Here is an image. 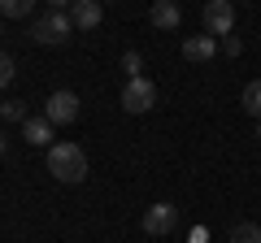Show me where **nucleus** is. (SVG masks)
<instances>
[{"mask_svg":"<svg viewBox=\"0 0 261 243\" xmlns=\"http://www.w3.org/2000/svg\"><path fill=\"white\" fill-rule=\"evenodd\" d=\"M48 174L57 178V183H83L87 178V152L79 148V143H53L48 148Z\"/></svg>","mask_w":261,"mask_h":243,"instance_id":"1","label":"nucleus"},{"mask_svg":"<svg viewBox=\"0 0 261 243\" xmlns=\"http://www.w3.org/2000/svg\"><path fill=\"white\" fill-rule=\"evenodd\" d=\"M70 35H74L70 9H44L35 22H31V39H35V44H48V48H57V44H65Z\"/></svg>","mask_w":261,"mask_h":243,"instance_id":"2","label":"nucleus"},{"mask_svg":"<svg viewBox=\"0 0 261 243\" xmlns=\"http://www.w3.org/2000/svg\"><path fill=\"white\" fill-rule=\"evenodd\" d=\"M79 113H83V104H79L74 92H53L44 100V117L53 126H70V122H79Z\"/></svg>","mask_w":261,"mask_h":243,"instance_id":"3","label":"nucleus"},{"mask_svg":"<svg viewBox=\"0 0 261 243\" xmlns=\"http://www.w3.org/2000/svg\"><path fill=\"white\" fill-rule=\"evenodd\" d=\"M122 109H126V113H148V109H157V87H152L148 78H130V83L122 87Z\"/></svg>","mask_w":261,"mask_h":243,"instance_id":"4","label":"nucleus"},{"mask_svg":"<svg viewBox=\"0 0 261 243\" xmlns=\"http://www.w3.org/2000/svg\"><path fill=\"white\" fill-rule=\"evenodd\" d=\"M235 26V9H231V0H209L205 5V35H231Z\"/></svg>","mask_w":261,"mask_h":243,"instance_id":"5","label":"nucleus"},{"mask_svg":"<svg viewBox=\"0 0 261 243\" xmlns=\"http://www.w3.org/2000/svg\"><path fill=\"white\" fill-rule=\"evenodd\" d=\"M174 226H178V208L170 204V200H161V204H152L148 213H144V230L157 234V239H161V234H170Z\"/></svg>","mask_w":261,"mask_h":243,"instance_id":"6","label":"nucleus"},{"mask_svg":"<svg viewBox=\"0 0 261 243\" xmlns=\"http://www.w3.org/2000/svg\"><path fill=\"white\" fill-rule=\"evenodd\" d=\"M148 22L157 31H178V26H183V9H178L174 0H157V5L148 9Z\"/></svg>","mask_w":261,"mask_h":243,"instance_id":"7","label":"nucleus"},{"mask_svg":"<svg viewBox=\"0 0 261 243\" xmlns=\"http://www.w3.org/2000/svg\"><path fill=\"white\" fill-rule=\"evenodd\" d=\"M100 18H105V9L96 5V0H74V5H70V22H74L79 31H96Z\"/></svg>","mask_w":261,"mask_h":243,"instance_id":"8","label":"nucleus"},{"mask_svg":"<svg viewBox=\"0 0 261 243\" xmlns=\"http://www.w3.org/2000/svg\"><path fill=\"white\" fill-rule=\"evenodd\" d=\"M53 131H57V126H53L48 117H27V126H22V139L35 143V148H53V143H57Z\"/></svg>","mask_w":261,"mask_h":243,"instance_id":"9","label":"nucleus"},{"mask_svg":"<svg viewBox=\"0 0 261 243\" xmlns=\"http://www.w3.org/2000/svg\"><path fill=\"white\" fill-rule=\"evenodd\" d=\"M183 56L187 61H214L218 56V39L214 35H187L183 39Z\"/></svg>","mask_w":261,"mask_h":243,"instance_id":"10","label":"nucleus"},{"mask_svg":"<svg viewBox=\"0 0 261 243\" xmlns=\"http://www.w3.org/2000/svg\"><path fill=\"white\" fill-rule=\"evenodd\" d=\"M240 100H244V109H248L252 117H261V78H252V83L244 87V96H240Z\"/></svg>","mask_w":261,"mask_h":243,"instance_id":"11","label":"nucleus"},{"mask_svg":"<svg viewBox=\"0 0 261 243\" xmlns=\"http://www.w3.org/2000/svg\"><path fill=\"white\" fill-rule=\"evenodd\" d=\"M231 243H261V230H257V222H235V230H231Z\"/></svg>","mask_w":261,"mask_h":243,"instance_id":"12","label":"nucleus"},{"mask_svg":"<svg viewBox=\"0 0 261 243\" xmlns=\"http://www.w3.org/2000/svg\"><path fill=\"white\" fill-rule=\"evenodd\" d=\"M31 9H35L31 0H0V18H27Z\"/></svg>","mask_w":261,"mask_h":243,"instance_id":"13","label":"nucleus"},{"mask_svg":"<svg viewBox=\"0 0 261 243\" xmlns=\"http://www.w3.org/2000/svg\"><path fill=\"white\" fill-rule=\"evenodd\" d=\"M122 70H126V83L130 78H144L140 70H144V56L140 52H122Z\"/></svg>","mask_w":261,"mask_h":243,"instance_id":"14","label":"nucleus"},{"mask_svg":"<svg viewBox=\"0 0 261 243\" xmlns=\"http://www.w3.org/2000/svg\"><path fill=\"white\" fill-rule=\"evenodd\" d=\"M0 113H5L9 122H22V126H27V117H31V113H27V104H22V100H9V104H0Z\"/></svg>","mask_w":261,"mask_h":243,"instance_id":"15","label":"nucleus"},{"mask_svg":"<svg viewBox=\"0 0 261 243\" xmlns=\"http://www.w3.org/2000/svg\"><path fill=\"white\" fill-rule=\"evenodd\" d=\"M9 83H13V56L0 52V87H9Z\"/></svg>","mask_w":261,"mask_h":243,"instance_id":"16","label":"nucleus"},{"mask_svg":"<svg viewBox=\"0 0 261 243\" xmlns=\"http://www.w3.org/2000/svg\"><path fill=\"white\" fill-rule=\"evenodd\" d=\"M222 48H226V56H240V52H244V44H240L235 35H226V39H222Z\"/></svg>","mask_w":261,"mask_h":243,"instance_id":"17","label":"nucleus"},{"mask_svg":"<svg viewBox=\"0 0 261 243\" xmlns=\"http://www.w3.org/2000/svg\"><path fill=\"white\" fill-rule=\"evenodd\" d=\"M5 148H9V139H5V135H0V152H5Z\"/></svg>","mask_w":261,"mask_h":243,"instance_id":"18","label":"nucleus"},{"mask_svg":"<svg viewBox=\"0 0 261 243\" xmlns=\"http://www.w3.org/2000/svg\"><path fill=\"white\" fill-rule=\"evenodd\" d=\"M257 139H261V126H257Z\"/></svg>","mask_w":261,"mask_h":243,"instance_id":"19","label":"nucleus"},{"mask_svg":"<svg viewBox=\"0 0 261 243\" xmlns=\"http://www.w3.org/2000/svg\"><path fill=\"white\" fill-rule=\"evenodd\" d=\"M0 117H5V113H0Z\"/></svg>","mask_w":261,"mask_h":243,"instance_id":"20","label":"nucleus"},{"mask_svg":"<svg viewBox=\"0 0 261 243\" xmlns=\"http://www.w3.org/2000/svg\"><path fill=\"white\" fill-rule=\"evenodd\" d=\"M0 22H5V18H0Z\"/></svg>","mask_w":261,"mask_h":243,"instance_id":"21","label":"nucleus"}]
</instances>
